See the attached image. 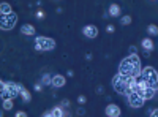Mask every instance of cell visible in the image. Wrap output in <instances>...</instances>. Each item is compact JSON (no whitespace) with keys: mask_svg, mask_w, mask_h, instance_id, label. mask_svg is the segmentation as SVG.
Returning a JSON list of instances; mask_svg holds the SVG:
<instances>
[{"mask_svg":"<svg viewBox=\"0 0 158 117\" xmlns=\"http://www.w3.org/2000/svg\"><path fill=\"white\" fill-rule=\"evenodd\" d=\"M127 98H128V103H130L131 108L138 109V108H142V106H144V100H142L136 92H128Z\"/></svg>","mask_w":158,"mask_h":117,"instance_id":"52a82bcc","label":"cell"},{"mask_svg":"<svg viewBox=\"0 0 158 117\" xmlns=\"http://www.w3.org/2000/svg\"><path fill=\"white\" fill-rule=\"evenodd\" d=\"M142 71L141 67V59L138 54H130L125 59H122L120 65H118V73L128 76V77H139Z\"/></svg>","mask_w":158,"mask_h":117,"instance_id":"6da1fadb","label":"cell"},{"mask_svg":"<svg viewBox=\"0 0 158 117\" xmlns=\"http://www.w3.org/2000/svg\"><path fill=\"white\" fill-rule=\"evenodd\" d=\"M106 32H108V33H112V32H114V25H108V27H106Z\"/></svg>","mask_w":158,"mask_h":117,"instance_id":"4316f807","label":"cell"},{"mask_svg":"<svg viewBox=\"0 0 158 117\" xmlns=\"http://www.w3.org/2000/svg\"><path fill=\"white\" fill-rule=\"evenodd\" d=\"M65 84H67V81H65V76L63 74H54V76H52V87L60 89Z\"/></svg>","mask_w":158,"mask_h":117,"instance_id":"30bf717a","label":"cell"},{"mask_svg":"<svg viewBox=\"0 0 158 117\" xmlns=\"http://www.w3.org/2000/svg\"><path fill=\"white\" fill-rule=\"evenodd\" d=\"M18 22V15L16 13H11V15H6V16H2L0 18V29L8 32V30H13L15 25Z\"/></svg>","mask_w":158,"mask_h":117,"instance_id":"8992f818","label":"cell"},{"mask_svg":"<svg viewBox=\"0 0 158 117\" xmlns=\"http://www.w3.org/2000/svg\"><path fill=\"white\" fill-rule=\"evenodd\" d=\"M15 117H27V112H24V111H18Z\"/></svg>","mask_w":158,"mask_h":117,"instance_id":"603a6c76","label":"cell"},{"mask_svg":"<svg viewBox=\"0 0 158 117\" xmlns=\"http://www.w3.org/2000/svg\"><path fill=\"white\" fill-rule=\"evenodd\" d=\"M57 46L56 40L51 36H36L35 38V49L36 51H54Z\"/></svg>","mask_w":158,"mask_h":117,"instance_id":"5b68a950","label":"cell"},{"mask_svg":"<svg viewBox=\"0 0 158 117\" xmlns=\"http://www.w3.org/2000/svg\"><path fill=\"white\" fill-rule=\"evenodd\" d=\"M41 89H43V84H41V82L35 86V90H36V92H40V90H41Z\"/></svg>","mask_w":158,"mask_h":117,"instance_id":"83f0119b","label":"cell"},{"mask_svg":"<svg viewBox=\"0 0 158 117\" xmlns=\"http://www.w3.org/2000/svg\"><path fill=\"white\" fill-rule=\"evenodd\" d=\"M0 95H2V100H15L21 95V84H16L13 81H2L0 82Z\"/></svg>","mask_w":158,"mask_h":117,"instance_id":"7a4b0ae2","label":"cell"},{"mask_svg":"<svg viewBox=\"0 0 158 117\" xmlns=\"http://www.w3.org/2000/svg\"><path fill=\"white\" fill-rule=\"evenodd\" d=\"M138 52V48L136 46H130V54H136Z\"/></svg>","mask_w":158,"mask_h":117,"instance_id":"cb8c5ba5","label":"cell"},{"mask_svg":"<svg viewBox=\"0 0 158 117\" xmlns=\"http://www.w3.org/2000/svg\"><path fill=\"white\" fill-rule=\"evenodd\" d=\"M141 44H142V49L147 51V52H152L153 51V41L150 40V38H144V40L141 41Z\"/></svg>","mask_w":158,"mask_h":117,"instance_id":"7c38bea8","label":"cell"},{"mask_svg":"<svg viewBox=\"0 0 158 117\" xmlns=\"http://www.w3.org/2000/svg\"><path fill=\"white\" fill-rule=\"evenodd\" d=\"M131 21H133V19H131V16H123V18L120 19V24H122V25H130Z\"/></svg>","mask_w":158,"mask_h":117,"instance_id":"ffe728a7","label":"cell"},{"mask_svg":"<svg viewBox=\"0 0 158 117\" xmlns=\"http://www.w3.org/2000/svg\"><path fill=\"white\" fill-rule=\"evenodd\" d=\"M150 117H158V108H156V109H153V111L150 112Z\"/></svg>","mask_w":158,"mask_h":117,"instance_id":"484cf974","label":"cell"},{"mask_svg":"<svg viewBox=\"0 0 158 117\" xmlns=\"http://www.w3.org/2000/svg\"><path fill=\"white\" fill-rule=\"evenodd\" d=\"M21 97H22L24 103H29V101L32 100V95H30V92H29V90L25 89L22 84H21Z\"/></svg>","mask_w":158,"mask_h":117,"instance_id":"5bb4252c","label":"cell"},{"mask_svg":"<svg viewBox=\"0 0 158 117\" xmlns=\"http://www.w3.org/2000/svg\"><path fill=\"white\" fill-rule=\"evenodd\" d=\"M82 33L87 38H97L98 36V29H97V25L89 24V25H85V27L82 29Z\"/></svg>","mask_w":158,"mask_h":117,"instance_id":"9c48e42d","label":"cell"},{"mask_svg":"<svg viewBox=\"0 0 158 117\" xmlns=\"http://www.w3.org/2000/svg\"><path fill=\"white\" fill-rule=\"evenodd\" d=\"M131 79H133V77H128V76H123L120 73H117L112 77V89L115 90L118 95H128Z\"/></svg>","mask_w":158,"mask_h":117,"instance_id":"3957f363","label":"cell"},{"mask_svg":"<svg viewBox=\"0 0 158 117\" xmlns=\"http://www.w3.org/2000/svg\"><path fill=\"white\" fill-rule=\"evenodd\" d=\"M52 114H54L56 117H67V115H68L67 112L63 111V108H62V106H56L54 109H52Z\"/></svg>","mask_w":158,"mask_h":117,"instance_id":"2e32d148","label":"cell"},{"mask_svg":"<svg viewBox=\"0 0 158 117\" xmlns=\"http://www.w3.org/2000/svg\"><path fill=\"white\" fill-rule=\"evenodd\" d=\"M3 109L11 111L13 109V100H3Z\"/></svg>","mask_w":158,"mask_h":117,"instance_id":"d6986e66","label":"cell"},{"mask_svg":"<svg viewBox=\"0 0 158 117\" xmlns=\"http://www.w3.org/2000/svg\"><path fill=\"white\" fill-rule=\"evenodd\" d=\"M52 76L54 74H43V77H41V84L43 86H52Z\"/></svg>","mask_w":158,"mask_h":117,"instance_id":"e0dca14e","label":"cell"},{"mask_svg":"<svg viewBox=\"0 0 158 117\" xmlns=\"http://www.w3.org/2000/svg\"><path fill=\"white\" fill-rule=\"evenodd\" d=\"M85 101H87V98H85L84 95H79V97H77V103H79V105H84Z\"/></svg>","mask_w":158,"mask_h":117,"instance_id":"7402d4cb","label":"cell"},{"mask_svg":"<svg viewBox=\"0 0 158 117\" xmlns=\"http://www.w3.org/2000/svg\"><path fill=\"white\" fill-rule=\"evenodd\" d=\"M60 106H62V108H70V106H71V101H70V100H67V98H65V100H62V103H60Z\"/></svg>","mask_w":158,"mask_h":117,"instance_id":"44dd1931","label":"cell"},{"mask_svg":"<svg viewBox=\"0 0 158 117\" xmlns=\"http://www.w3.org/2000/svg\"><path fill=\"white\" fill-rule=\"evenodd\" d=\"M109 15H111L112 18H117L118 15H120V6H118L117 3H112V5L109 6Z\"/></svg>","mask_w":158,"mask_h":117,"instance_id":"9a60e30c","label":"cell"},{"mask_svg":"<svg viewBox=\"0 0 158 117\" xmlns=\"http://www.w3.org/2000/svg\"><path fill=\"white\" fill-rule=\"evenodd\" d=\"M104 112H106L108 117H120V115H122V109H120V106L114 105V103L108 105L106 109H104Z\"/></svg>","mask_w":158,"mask_h":117,"instance_id":"ba28073f","label":"cell"},{"mask_svg":"<svg viewBox=\"0 0 158 117\" xmlns=\"http://www.w3.org/2000/svg\"><path fill=\"white\" fill-rule=\"evenodd\" d=\"M147 32L152 35V36H155V35H158V25H155V24H150L149 27H147Z\"/></svg>","mask_w":158,"mask_h":117,"instance_id":"ac0fdd59","label":"cell"},{"mask_svg":"<svg viewBox=\"0 0 158 117\" xmlns=\"http://www.w3.org/2000/svg\"><path fill=\"white\" fill-rule=\"evenodd\" d=\"M0 13H2V16H6V15H11V5L6 3V2H2L0 3Z\"/></svg>","mask_w":158,"mask_h":117,"instance_id":"4fadbf2b","label":"cell"},{"mask_svg":"<svg viewBox=\"0 0 158 117\" xmlns=\"http://www.w3.org/2000/svg\"><path fill=\"white\" fill-rule=\"evenodd\" d=\"M43 117H56V115L52 114V111H48V112H44V114H43Z\"/></svg>","mask_w":158,"mask_h":117,"instance_id":"d4e9b609","label":"cell"},{"mask_svg":"<svg viewBox=\"0 0 158 117\" xmlns=\"http://www.w3.org/2000/svg\"><path fill=\"white\" fill-rule=\"evenodd\" d=\"M141 79H144L147 82V86L153 87L155 90H158V71L153 67H146L141 71Z\"/></svg>","mask_w":158,"mask_h":117,"instance_id":"277c9868","label":"cell"},{"mask_svg":"<svg viewBox=\"0 0 158 117\" xmlns=\"http://www.w3.org/2000/svg\"><path fill=\"white\" fill-rule=\"evenodd\" d=\"M35 27L32 24H24L22 27H21V33L22 35H27V36H32V35H35Z\"/></svg>","mask_w":158,"mask_h":117,"instance_id":"8fae6325","label":"cell"}]
</instances>
